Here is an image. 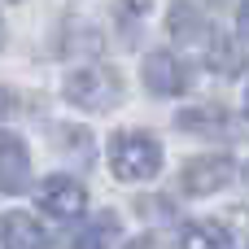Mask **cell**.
Segmentation results:
<instances>
[{
    "mask_svg": "<svg viewBox=\"0 0 249 249\" xmlns=\"http://www.w3.org/2000/svg\"><path fill=\"white\" fill-rule=\"evenodd\" d=\"M109 162H114V175H118V179L144 184V179H153V175L162 171V149H158V140L144 136V131H123V136H114V144H109Z\"/></svg>",
    "mask_w": 249,
    "mask_h": 249,
    "instance_id": "6da1fadb",
    "label": "cell"
},
{
    "mask_svg": "<svg viewBox=\"0 0 249 249\" xmlns=\"http://www.w3.org/2000/svg\"><path fill=\"white\" fill-rule=\"evenodd\" d=\"M118 96H123V88H118L114 70L88 66L66 79V101H74L79 109H109V105H118Z\"/></svg>",
    "mask_w": 249,
    "mask_h": 249,
    "instance_id": "7a4b0ae2",
    "label": "cell"
},
{
    "mask_svg": "<svg viewBox=\"0 0 249 249\" xmlns=\"http://www.w3.org/2000/svg\"><path fill=\"white\" fill-rule=\"evenodd\" d=\"M232 175H236V166H232V158H197V162H188L184 166V188L188 193H219V188H228L232 184Z\"/></svg>",
    "mask_w": 249,
    "mask_h": 249,
    "instance_id": "3957f363",
    "label": "cell"
},
{
    "mask_svg": "<svg viewBox=\"0 0 249 249\" xmlns=\"http://www.w3.org/2000/svg\"><path fill=\"white\" fill-rule=\"evenodd\" d=\"M144 83H149V92H158V96H179V92L188 88L184 61L171 57V53H149V57H144Z\"/></svg>",
    "mask_w": 249,
    "mask_h": 249,
    "instance_id": "277c9868",
    "label": "cell"
},
{
    "mask_svg": "<svg viewBox=\"0 0 249 249\" xmlns=\"http://www.w3.org/2000/svg\"><path fill=\"white\" fill-rule=\"evenodd\" d=\"M39 201H44V210H48L53 219H79V214H83V206H88V193H83L74 179L53 175V179L39 188Z\"/></svg>",
    "mask_w": 249,
    "mask_h": 249,
    "instance_id": "5b68a950",
    "label": "cell"
},
{
    "mask_svg": "<svg viewBox=\"0 0 249 249\" xmlns=\"http://www.w3.org/2000/svg\"><path fill=\"white\" fill-rule=\"evenodd\" d=\"M0 184H4V193H22L26 188V175H31V162H26V149H22V140L13 136V131H4V140H0Z\"/></svg>",
    "mask_w": 249,
    "mask_h": 249,
    "instance_id": "8992f818",
    "label": "cell"
},
{
    "mask_svg": "<svg viewBox=\"0 0 249 249\" xmlns=\"http://www.w3.org/2000/svg\"><path fill=\"white\" fill-rule=\"evenodd\" d=\"M4 249H48V232L31 214H4Z\"/></svg>",
    "mask_w": 249,
    "mask_h": 249,
    "instance_id": "52a82bcc",
    "label": "cell"
},
{
    "mask_svg": "<svg viewBox=\"0 0 249 249\" xmlns=\"http://www.w3.org/2000/svg\"><path fill=\"white\" fill-rule=\"evenodd\" d=\"M206 66L219 70V74H241L245 70V48H236V39H228V35H210Z\"/></svg>",
    "mask_w": 249,
    "mask_h": 249,
    "instance_id": "ba28073f",
    "label": "cell"
},
{
    "mask_svg": "<svg viewBox=\"0 0 249 249\" xmlns=\"http://www.w3.org/2000/svg\"><path fill=\"white\" fill-rule=\"evenodd\" d=\"M114 245H118V219H114V214L92 219V223L79 232V241H74V249H114Z\"/></svg>",
    "mask_w": 249,
    "mask_h": 249,
    "instance_id": "9c48e42d",
    "label": "cell"
},
{
    "mask_svg": "<svg viewBox=\"0 0 249 249\" xmlns=\"http://www.w3.org/2000/svg\"><path fill=\"white\" fill-rule=\"evenodd\" d=\"M179 249H232V236L219 223H193V228H184Z\"/></svg>",
    "mask_w": 249,
    "mask_h": 249,
    "instance_id": "30bf717a",
    "label": "cell"
},
{
    "mask_svg": "<svg viewBox=\"0 0 249 249\" xmlns=\"http://www.w3.org/2000/svg\"><path fill=\"white\" fill-rule=\"evenodd\" d=\"M179 127L184 131H210V136H219V131H228V123H223V109H184L179 114Z\"/></svg>",
    "mask_w": 249,
    "mask_h": 249,
    "instance_id": "8fae6325",
    "label": "cell"
},
{
    "mask_svg": "<svg viewBox=\"0 0 249 249\" xmlns=\"http://www.w3.org/2000/svg\"><path fill=\"white\" fill-rule=\"evenodd\" d=\"M166 31H171L175 39H188V35H197V31H201V13H197L188 0H179V4L171 9V18H166Z\"/></svg>",
    "mask_w": 249,
    "mask_h": 249,
    "instance_id": "7c38bea8",
    "label": "cell"
},
{
    "mask_svg": "<svg viewBox=\"0 0 249 249\" xmlns=\"http://www.w3.org/2000/svg\"><path fill=\"white\" fill-rule=\"evenodd\" d=\"M236 26H241V35L249 39V0L241 4V13H236Z\"/></svg>",
    "mask_w": 249,
    "mask_h": 249,
    "instance_id": "4fadbf2b",
    "label": "cell"
},
{
    "mask_svg": "<svg viewBox=\"0 0 249 249\" xmlns=\"http://www.w3.org/2000/svg\"><path fill=\"white\" fill-rule=\"evenodd\" d=\"M245 118H249V88H245Z\"/></svg>",
    "mask_w": 249,
    "mask_h": 249,
    "instance_id": "5bb4252c",
    "label": "cell"
}]
</instances>
